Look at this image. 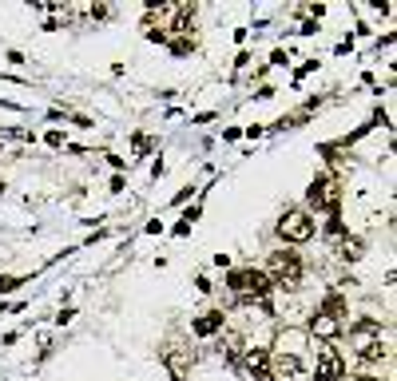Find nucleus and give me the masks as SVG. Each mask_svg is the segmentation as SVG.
Returning <instances> with one entry per match:
<instances>
[{
    "label": "nucleus",
    "mask_w": 397,
    "mask_h": 381,
    "mask_svg": "<svg viewBox=\"0 0 397 381\" xmlns=\"http://www.w3.org/2000/svg\"><path fill=\"white\" fill-rule=\"evenodd\" d=\"M72 318H76V310H60V314H56V326H68Z\"/></svg>",
    "instance_id": "5701e85b"
},
{
    "label": "nucleus",
    "mask_w": 397,
    "mask_h": 381,
    "mask_svg": "<svg viewBox=\"0 0 397 381\" xmlns=\"http://www.w3.org/2000/svg\"><path fill=\"white\" fill-rule=\"evenodd\" d=\"M238 365H242V373L254 381H274L270 378V349H262V346H246L242 358H238Z\"/></svg>",
    "instance_id": "0eeeda50"
},
{
    "label": "nucleus",
    "mask_w": 397,
    "mask_h": 381,
    "mask_svg": "<svg viewBox=\"0 0 397 381\" xmlns=\"http://www.w3.org/2000/svg\"><path fill=\"white\" fill-rule=\"evenodd\" d=\"M318 231L314 215L306 211V206H286L282 219H278V238L282 242H290V246H302V242H310Z\"/></svg>",
    "instance_id": "39448f33"
},
{
    "label": "nucleus",
    "mask_w": 397,
    "mask_h": 381,
    "mask_svg": "<svg viewBox=\"0 0 397 381\" xmlns=\"http://www.w3.org/2000/svg\"><path fill=\"white\" fill-rule=\"evenodd\" d=\"M354 381H381V378H354Z\"/></svg>",
    "instance_id": "b1692460"
},
{
    "label": "nucleus",
    "mask_w": 397,
    "mask_h": 381,
    "mask_svg": "<svg viewBox=\"0 0 397 381\" xmlns=\"http://www.w3.org/2000/svg\"><path fill=\"white\" fill-rule=\"evenodd\" d=\"M346 235H349V231H346V222H342V219H330V222H326V242H330V246H338Z\"/></svg>",
    "instance_id": "dca6fc26"
},
{
    "label": "nucleus",
    "mask_w": 397,
    "mask_h": 381,
    "mask_svg": "<svg viewBox=\"0 0 397 381\" xmlns=\"http://www.w3.org/2000/svg\"><path fill=\"white\" fill-rule=\"evenodd\" d=\"M306 211H322V215L338 219L342 215V183L333 175H314L306 187Z\"/></svg>",
    "instance_id": "20e7f679"
},
{
    "label": "nucleus",
    "mask_w": 397,
    "mask_h": 381,
    "mask_svg": "<svg viewBox=\"0 0 397 381\" xmlns=\"http://www.w3.org/2000/svg\"><path fill=\"white\" fill-rule=\"evenodd\" d=\"M346 378V362L333 346H318V362H314V378L310 381H342Z\"/></svg>",
    "instance_id": "423d86ee"
},
{
    "label": "nucleus",
    "mask_w": 397,
    "mask_h": 381,
    "mask_svg": "<svg viewBox=\"0 0 397 381\" xmlns=\"http://www.w3.org/2000/svg\"><path fill=\"white\" fill-rule=\"evenodd\" d=\"M302 342H306V333H302V330H282V333H278V349H282V353L302 358Z\"/></svg>",
    "instance_id": "4468645a"
},
{
    "label": "nucleus",
    "mask_w": 397,
    "mask_h": 381,
    "mask_svg": "<svg viewBox=\"0 0 397 381\" xmlns=\"http://www.w3.org/2000/svg\"><path fill=\"white\" fill-rule=\"evenodd\" d=\"M342 151H346L342 143H322V155L330 163V171H342V167H346V155H342Z\"/></svg>",
    "instance_id": "2eb2a0df"
},
{
    "label": "nucleus",
    "mask_w": 397,
    "mask_h": 381,
    "mask_svg": "<svg viewBox=\"0 0 397 381\" xmlns=\"http://www.w3.org/2000/svg\"><path fill=\"white\" fill-rule=\"evenodd\" d=\"M349 346H354L362 365H378L389 358V346L381 338V322H374V318H362V322L349 326Z\"/></svg>",
    "instance_id": "f257e3e1"
},
{
    "label": "nucleus",
    "mask_w": 397,
    "mask_h": 381,
    "mask_svg": "<svg viewBox=\"0 0 397 381\" xmlns=\"http://www.w3.org/2000/svg\"><path fill=\"white\" fill-rule=\"evenodd\" d=\"M270 278V286H278V290H298L302 278H306V262H302L298 251H274L267 258V270H262Z\"/></svg>",
    "instance_id": "f03ea898"
},
{
    "label": "nucleus",
    "mask_w": 397,
    "mask_h": 381,
    "mask_svg": "<svg viewBox=\"0 0 397 381\" xmlns=\"http://www.w3.org/2000/svg\"><path fill=\"white\" fill-rule=\"evenodd\" d=\"M151 147H155V139H151V135H135V151H139V155H147Z\"/></svg>",
    "instance_id": "6ab92c4d"
},
{
    "label": "nucleus",
    "mask_w": 397,
    "mask_h": 381,
    "mask_svg": "<svg viewBox=\"0 0 397 381\" xmlns=\"http://www.w3.org/2000/svg\"><path fill=\"white\" fill-rule=\"evenodd\" d=\"M222 326H226V314H222V310H206V314H199L191 322V333H195V338H215Z\"/></svg>",
    "instance_id": "9d476101"
},
{
    "label": "nucleus",
    "mask_w": 397,
    "mask_h": 381,
    "mask_svg": "<svg viewBox=\"0 0 397 381\" xmlns=\"http://www.w3.org/2000/svg\"><path fill=\"white\" fill-rule=\"evenodd\" d=\"M24 282H32V278H16V274H4V278H0V294H12V290H20Z\"/></svg>",
    "instance_id": "a211bd4d"
},
{
    "label": "nucleus",
    "mask_w": 397,
    "mask_h": 381,
    "mask_svg": "<svg viewBox=\"0 0 397 381\" xmlns=\"http://www.w3.org/2000/svg\"><path fill=\"white\" fill-rule=\"evenodd\" d=\"M48 147H56V151L64 147V135H60V131H48Z\"/></svg>",
    "instance_id": "412c9836"
},
{
    "label": "nucleus",
    "mask_w": 397,
    "mask_h": 381,
    "mask_svg": "<svg viewBox=\"0 0 397 381\" xmlns=\"http://www.w3.org/2000/svg\"><path fill=\"white\" fill-rule=\"evenodd\" d=\"M167 44H171L175 56H191V52H195V36H175V40H167Z\"/></svg>",
    "instance_id": "f3484780"
},
{
    "label": "nucleus",
    "mask_w": 397,
    "mask_h": 381,
    "mask_svg": "<svg viewBox=\"0 0 397 381\" xmlns=\"http://www.w3.org/2000/svg\"><path fill=\"white\" fill-rule=\"evenodd\" d=\"M333 251H338V258H342V262H358V258L365 254V242L358 235H346L338 246H333Z\"/></svg>",
    "instance_id": "ddd939ff"
},
{
    "label": "nucleus",
    "mask_w": 397,
    "mask_h": 381,
    "mask_svg": "<svg viewBox=\"0 0 397 381\" xmlns=\"http://www.w3.org/2000/svg\"><path fill=\"white\" fill-rule=\"evenodd\" d=\"M159 362L167 365L171 381H187V373H191V353H187L183 346H163V349H159Z\"/></svg>",
    "instance_id": "6e6552de"
},
{
    "label": "nucleus",
    "mask_w": 397,
    "mask_h": 381,
    "mask_svg": "<svg viewBox=\"0 0 397 381\" xmlns=\"http://www.w3.org/2000/svg\"><path fill=\"white\" fill-rule=\"evenodd\" d=\"M318 314L338 318V322H342V314H349V302H346V294H338V290H330L326 298L318 302Z\"/></svg>",
    "instance_id": "f8f14e48"
},
{
    "label": "nucleus",
    "mask_w": 397,
    "mask_h": 381,
    "mask_svg": "<svg viewBox=\"0 0 397 381\" xmlns=\"http://www.w3.org/2000/svg\"><path fill=\"white\" fill-rule=\"evenodd\" d=\"M270 378L274 381H298L302 378V358L274 349V353H270Z\"/></svg>",
    "instance_id": "1a4fd4ad"
},
{
    "label": "nucleus",
    "mask_w": 397,
    "mask_h": 381,
    "mask_svg": "<svg viewBox=\"0 0 397 381\" xmlns=\"http://www.w3.org/2000/svg\"><path fill=\"white\" fill-rule=\"evenodd\" d=\"M226 290L235 294L242 306H254V302H262L270 298V278L262 274L258 266H242V270H231V278H226Z\"/></svg>",
    "instance_id": "7ed1b4c3"
},
{
    "label": "nucleus",
    "mask_w": 397,
    "mask_h": 381,
    "mask_svg": "<svg viewBox=\"0 0 397 381\" xmlns=\"http://www.w3.org/2000/svg\"><path fill=\"white\" fill-rule=\"evenodd\" d=\"M298 32H302V36H314V32H318V20H314V16H306V20L298 24Z\"/></svg>",
    "instance_id": "aec40b11"
},
{
    "label": "nucleus",
    "mask_w": 397,
    "mask_h": 381,
    "mask_svg": "<svg viewBox=\"0 0 397 381\" xmlns=\"http://www.w3.org/2000/svg\"><path fill=\"white\" fill-rule=\"evenodd\" d=\"M310 333H314L322 346H330L333 338L342 333V322H338V318H326V314H314L310 318Z\"/></svg>",
    "instance_id": "9b49d317"
},
{
    "label": "nucleus",
    "mask_w": 397,
    "mask_h": 381,
    "mask_svg": "<svg viewBox=\"0 0 397 381\" xmlns=\"http://www.w3.org/2000/svg\"><path fill=\"white\" fill-rule=\"evenodd\" d=\"M270 63H278V68H286V63H290V56H286L282 48H278V52H274V56H270Z\"/></svg>",
    "instance_id": "4be33fe9"
}]
</instances>
